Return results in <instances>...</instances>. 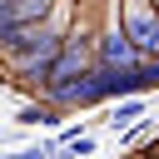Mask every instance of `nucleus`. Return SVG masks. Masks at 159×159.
I'll list each match as a JSON object with an SVG mask.
<instances>
[{"mask_svg": "<svg viewBox=\"0 0 159 159\" xmlns=\"http://www.w3.org/2000/svg\"><path fill=\"white\" fill-rule=\"evenodd\" d=\"M124 35H129L134 50L159 55V5H149V0H129V5H124Z\"/></svg>", "mask_w": 159, "mask_h": 159, "instance_id": "nucleus-1", "label": "nucleus"}, {"mask_svg": "<svg viewBox=\"0 0 159 159\" xmlns=\"http://www.w3.org/2000/svg\"><path fill=\"white\" fill-rule=\"evenodd\" d=\"M104 60H109V65H134V45H129V35H109V40H104Z\"/></svg>", "mask_w": 159, "mask_h": 159, "instance_id": "nucleus-2", "label": "nucleus"}]
</instances>
